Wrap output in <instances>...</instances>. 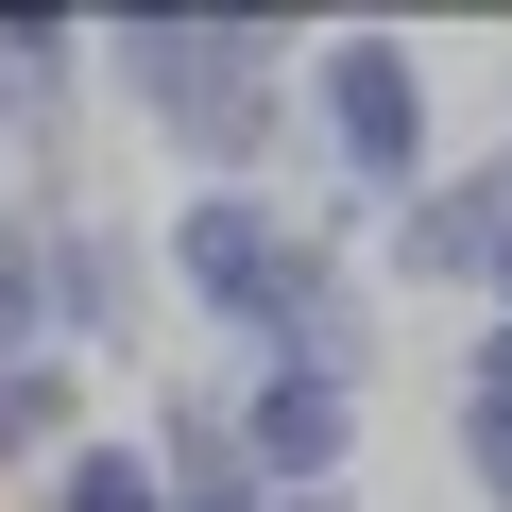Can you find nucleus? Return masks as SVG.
<instances>
[{"mask_svg": "<svg viewBox=\"0 0 512 512\" xmlns=\"http://www.w3.org/2000/svg\"><path fill=\"white\" fill-rule=\"evenodd\" d=\"M35 342H52V291H35V239L0 222V359H35Z\"/></svg>", "mask_w": 512, "mask_h": 512, "instance_id": "423d86ee", "label": "nucleus"}, {"mask_svg": "<svg viewBox=\"0 0 512 512\" xmlns=\"http://www.w3.org/2000/svg\"><path fill=\"white\" fill-rule=\"evenodd\" d=\"M239 461L325 478V461H342V376H274V393H256V444H239Z\"/></svg>", "mask_w": 512, "mask_h": 512, "instance_id": "7ed1b4c3", "label": "nucleus"}, {"mask_svg": "<svg viewBox=\"0 0 512 512\" xmlns=\"http://www.w3.org/2000/svg\"><path fill=\"white\" fill-rule=\"evenodd\" d=\"M171 274H188V291H205L222 325H274V342H291V325L325 308V274H308V256L274 239V205H256V188H205V205L171 222Z\"/></svg>", "mask_w": 512, "mask_h": 512, "instance_id": "f257e3e1", "label": "nucleus"}, {"mask_svg": "<svg viewBox=\"0 0 512 512\" xmlns=\"http://www.w3.org/2000/svg\"><path fill=\"white\" fill-rule=\"evenodd\" d=\"M308 512H325V495H308Z\"/></svg>", "mask_w": 512, "mask_h": 512, "instance_id": "9d476101", "label": "nucleus"}, {"mask_svg": "<svg viewBox=\"0 0 512 512\" xmlns=\"http://www.w3.org/2000/svg\"><path fill=\"white\" fill-rule=\"evenodd\" d=\"M325 137H342V171H376V188L427 154V86H410L393 35H342V52H325Z\"/></svg>", "mask_w": 512, "mask_h": 512, "instance_id": "f03ea898", "label": "nucleus"}, {"mask_svg": "<svg viewBox=\"0 0 512 512\" xmlns=\"http://www.w3.org/2000/svg\"><path fill=\"white\" fill-rule=\"evenodd\" d=\"M478 427H512V325L478 342Z\"/></svg>", "mask_w": 512, "mask_h": 512, "instance_id": "6e6552de", "label": "nucleus"}, {"mask_svg": "<svg viewBox=\"0 0 512 512\" xmlns=\"http://www.w3.org/2000/svg\"><path fill=\"white\" fill-rule=\"evenodd\" d=\"M52 512H171V495H154V461H137V444H69Z\"/></svg>", "mask_w": 512, "mask_h": 512, "instance_id": "39448f33", "label": "nucleus"}, {"mask_svg": "<svg viewBox=\"0 0 512 512\" xmlns=\"http://www.w3.org/2000/svg\"><path fill=\"white\" fill-rule=\"evenodd\" d=\"M495 239H512V188H427L410 274H495Z\"/></svg>", "mask_w": 512, "mask_h": 512, "instance_id": "20e7f679", "label": "nucleus"}, {"mask_svg": "<svg viewBox=\"0 0 512 512\" xmlns=\"http://www.w3.org/2000/svg\"><path fill=\"white\" fill-rule=\"evenodd\" d=\"M52 410H69V393H52L35 359H18V376H0V444H52Z\"/></svg>", "mask_w": 512, "mask_h": 512, "instance_id": "0eeeda50", "label": "nucleus"}, {"mask_svg": "<svg viewBox=\"0 0 512 512\" xmlns=\"http://www.w3.org/2000/svg\"><path fill=\"white\" fill-rule=\"evenodd\" d=\"M495 274H512V239H495Z\"/></svg>", "mask_w": 512, "mask_h": 512, "instance_id": "1a4fd4ad", "label": "nucleus"}]
</instances>
